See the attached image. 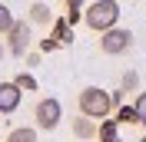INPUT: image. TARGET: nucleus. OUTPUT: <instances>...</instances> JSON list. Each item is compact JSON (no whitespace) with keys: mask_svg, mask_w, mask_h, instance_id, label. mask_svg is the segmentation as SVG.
Returning <instances> with one entry per match:
<instances>
[{"mask_svg":"<svg viewBox=\"0 0 146 142\" xmlns=\"http://www.w3.org/2000/svg\"><path fill=\"white\" fill-rule=\"evenodd\" d=\"M76 103H80V112L90 116V119H106V116L116 109L113 93H110V89H100V86H86Z\"/></svg>","mask_w":146,"mask_h":142,"instance_id":"obj_1","label":"nucleus"},{"mask_svg":"<svg viewBox=\"0 0 146 142\" xmlns=\"http://www.w3.org/2000/svg\"><path fill=\"white\" fill-rule=\"evenodd\" d=\"M116 20H119V3L116 0H93L90 7L83 10V23L93 33H103V30L116 27Z\"/></svg>","mask_w":146,"mask_h":142,"instance_id":"obj_2","label":"nucleus"},{"mask_svg":"<svg viewBox=\"0 0 146 142\" xmlns=\"http://www.w3.org/2000/svg\"><path fill=\"white\" fill-rule=\"evenodd\" d=\"M33 119H36V129L53 132L56 126H60V119H63V106H60V99H53V96L40 99V103L33 106Z\"/></svg>","mask_w":146,"mask_h":142,"instance_id":"obj_3","label":"nucleus"},{"mask_svg":"<svg viewBox=\"0 0 146 142\" xmlns=\"http://www.w3.org/2000/svg\"><path fill=\"white\" fill-rule=\"evenodd\" d=\"M129 46H133V33L123 27H110L100 33V53L106 56H119V53H126Z\"/></svg>","mask_w":146,"mask_h":142,"instance_id":"obj_4","label":"nucleus"},{"mask_svg":"<svg viewBox=\"0 0 146 142\" xmlns=\"http://www.w3.org/2000/svg\"><path fill=\"white\" fill-rule=\"evenodd\" d=\"M30 23H23V20H13V27L7 30V53L10 56H27L30 50Z\"/></svg>","mask_w":146,"mask_h":142,"instance_id":"obj_5","label":"nucleus"},{"mask_svg":"<svg viewBox=\"0 0 146 142\" xmlns=\"http://www.w3.org/2000/svg\"><path fill=\"white\" fill-rule=\"evenodd\" d=\"M20 99H23V89L17 83H0V112L10 116L20 109Z\"/></svg>","mask_w":146,"mask_h":142,"instance_id":"obj_6","label":"nucleus"},{"mask_svg":"<svg viewBox=\"0 0 146 142\" xmlns=\"http://www.w3.org/2000/svg\"><path fill=\"white\" fill-rule=\"evenodd\" d=\"M96 132H100L96 119H90V116H83V112L73 119V135L76 139H96Z\"/></svg>","mask_w":146,"mask_h":142,"instance_id":"obj_7","label":"nucleus"},{"mask_svg":"<svg viewBox=\"0 0 146 142\" xmlns=\"http://www.w3.org/2000/svg\"><path fill=\"white\" fill-rule=\"evenodd\" d=\"M30 23H33V27L53 23V10H50V3H30Z\"/></svg>","mask_w":146,"mask_h":142,"instance_id":"obj_8","label":"nucleus"},{"mask_svg":"<svg viewBox=\"0 0 146 142\" xmlns=\"http://www.w3.org/2000/svg\"><path fill=\"white\" fill-rule=\"evenodd\" d=\"M96 135H100V142H119V122L116 119H103Z\"/></svg>","mask_w":146,"mask_h":142,"instance_id":"obj_9","label":"nucleus"},{"mask_svg":"<svg viewBox=\"0 0 146 142\" xmlns=\"http://www.w3.org/2000/svg\"><path fill=\"white\" fill-rule=\"evenodd\" d=\"M113 112H116V122H119V126H123V122H126V126H129V122H136V126H139L136 106H126V103H119V106L113 109Z\"/></svg>","mask_w":146,"mask_h":142,"instance_id":"obj_10","label":"nucleus"},{"mask_svg":"<svg viewBox=\"0 0 146 142\" xmlns=\"http://www.w3.org/2000/svg\"><path fill=\"white\" fill-rule=\"evenodd\" d=\"M7 142H40V139H36V129H30V126H20V129H10Z\"/></svg>","mask_w":146,"mask_h":142,"instance_id":"obj_11","label":"nucleus"},{"mask_svg":"<svg viewBox=\"0 0 146 142\" xmlns=\"http://www.w3.org/2000/svg\"><path fill=\"white\" fill-rule=\"evenodd\" d=\"M119 89H123V93H139V73L136 70H126L123 80H119Z\"/></svg>","mask_w":146,"mask_h":142,"instance_id":"obj_12","label":"nucleus"},{"mask_svg":"<svg viewBox=\"0 0 146 142\" xmlns=\"http://www.w3.org/2000/svg\"><path fill=\"white\" fill-rule=\"evenodd\" d=\"M83 0H66V20H70V23H80L83 20Z\"/></svg>","mask_w":146,"mask_h":142,"instance_id":"obj_13","label":"nucleus"},{"mask_svg":"<svg viewBox=\"0 0 146 142\" xmlns=\"http://www.w3.org/2000/svg\"><path fill=\"white\" fill-rule=\"evenodd\" d=\"M13 20H17V17L10 13V7H7V3H0V36H7V30L13 27Z\"/></svg>","mask_w":146,"mask_h":142,"instance_id":"obj_14","label":"nucleus"},{"mask_svg":"<svg viewBox=\"0 0 146 142\" xmlns=\"http://www.w3.org/2000/svg\"><path fill=\"white\" fill-rule=\"evenodd\" d=\"M133 106H136V116H139V126H143V129H146V89H143V93H139V96H136V103H133Z\"/></svg>","mask_w":146,"mask_h":142,"instance_id":"obj_15","label":"nucleus"},{"mask_svg":"<svg viewBox=\"0 0 146 142\" xmlns=\"http://www.w3.org/2000/svg\"><path fill=\"white\" fill-rule=\"evenodd\" d=\"M13 83H17L20 89H27V93H33V89H36V80H33V76H30V73H20V76H17V80H13Z\"/></svg>","mask_w":146,"mask_h":142,"instance_id":"obj_16","label":"nucleus"},{"mask_svg":"<svg viewBox=\"0 0 146 142\" xmlns=\"http://www.w3.org/2000/svg\"><path fill=\"white\" fill-rule=\"evenodd\" d=\"M56 46H60V40H56V36H46L43 43H40V50H43V53H50V50H56Z\"/></svg>","mask_w":146,"mask_h":142,"instance_id":"obj_17","label":"nucleus"},{"mask_svg":"<svg viewBox=\"0 0 146 142\" xmlns=\"http://www.w3.org/2000/svg\"><path fill=\"white\" fill-rule=\"evenodd\" d=\"M7 56V40H0V60Z\"/></svg>","mask_w":146,"mask_h":142,"instance_id":"obj_18","label":"nucleus"},{"mask_svg":"<svg viewBox=\"0 0 146 142\" xmlns=\"http://www.w3.org/2000/svg\"><path fill=\"white\" fill-rule=\"evenodd\" d=\"M139 142H146V135H143V139H139Z\"/></svg>","mask_w":146,"mask_h":142,"instance_id":"obj_19","label":"nucleus"}]
</instances>
